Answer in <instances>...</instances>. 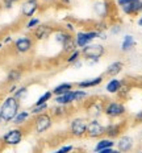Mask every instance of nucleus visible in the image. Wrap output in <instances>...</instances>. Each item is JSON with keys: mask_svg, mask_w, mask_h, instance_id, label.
<instances>
[{"mask_svg": "<svg viewBox=\"0 0 142 153\" xmlns=\"http://www.w3.org/2000/svg\"><path fill=\"white\" fill-rule=\"evenodd\" d=\"M40 24H41V21L38 17H32V19H28V23L25 24V28H26L28 30H33V29H36Z\"/></svg>", "mask_w": 142, "mask_h": 153, "instance_id": "nucleus-32", "label": "nucleus"}, {"mask_svg": "<svg viewBox=\"0 0 142 153\" xmlns=\"http://www.w3.org/2000/svg\"><path fill=\"white\" fill-rule=\"evenodd\" d=\"M74 83H68V82H63V83H59L58 86H55L54 88L52 90L53 95L54 97H58V95H63L66 92H70L74 90Z\"/></svg>", "mask_w": 142, "mask_h": 153, "instance_id": "nucleus-21", "label": "nucleus"}, {"mask_svg": "<svg viewBox=\"0 0 142 153\" xmlns=\"http://www.w3.org/2000/svg\"><path fill=\"white\" fill-rule=\"evenodd\" d=\"M134 122H135V124H142V110H141V111H138V112L135 114V116H134Z\"/></svg>", "mask_w": 142, "mask_h": 153, "instance_id": "nucleus-37", "label": "nucleus"}, {"mask_svg": "<svg viewBox=\"0 0 142 153\" xmlns=\"http://www.w3.org/2000/svg\"><path fill=\"white\" fill-rule=\"evenodd\" d=\"M1 48H3V42H0V50H1Z\"/></svg>", "mask_w": 142, "mask_h": 153, "instance_id": "nucleus-45", "label": "nucleus"}, {"mask_svg": "<svg viewBox=\"0 0 142 153\" xmlns=\"http://www.w3.org/2000/svg\"><path fill=\"white\" fill-rule=\"evenodd\" d=\"M12 95H13L16 99H18V100L21 102V99H24V98L28 95V87H26V86H21V87H17V88H16V91H15Z\"/></svg>", "mask_w": 142, "mask_h": 153, "instance_id": "nucleus-30", "label": "nucleus"}, {"mask_svg": "<svg viewBox=\"0 0 142 153\" xmlns=\"http://www.w3.org/2000/svg\"><path fill=\"white\" fill-rule=\"evenodd\" d=\"M112 152H113V148H110V149H102V151H99L96 153H112Z\"/></svg>", "mask_w": 142, "mask_h": 153, "instance_id": "nucleus-40", "label": "nucleus"}, {"mask_svg": "<svg viewBox=\"0 0 142 153\" xmlns=\"http://www.w3.org/2000/svg\"><path fill=\"white\" fill-rule=\"evenodd\" d=\"M47 111H49V103H46V104H40V106H33V107H32V110H30V115L36 116V115L47 112Z\"/></svg>", "mask_w": 142, "mask_h": 153, "instance_id": "nucleus-29", "label": "nucleus"}, {"mask_svg": "<svg viewBox=\"0 0 142 153\" xmlns=\"http://www.w3.org/2000/svg\"><path fill=\"white\" fill-rule=\"evenodd\" d=\"M21 78H23V70L15 68V69H11L8 71L5 82H7L8 85H16L18 81H21Z\"/></svg>", "mask_w": 142, "mask_h": 153, "instance_id": "nucleus-19", "label": "nucleus"}, {"mask_svg": "<svg viewBox=\"0 0 142 153\" xmlns=\"http://www.w3.org/2000/svg\"><path fill=\"white\" fill-rule=\"evenodd\" d=\"M24 136H25V131L21 127H13V128L8 129L3 135L1 143L5 146H17L18 144H21Z\"/></svg>", "mask_w": 142, "mask_h": 153, "instance_id": "nucleus-4", "label": "nucleus"}, {"mask_svg": "<svg viewBox=\"0 0 142 153\" xmlns=\"http://www.w3.org/2000/svg\"><path fill=\"white\" fill-rule=\"evenodd\" d=\"M121 9H122V12H124L125 15L134 16V15L142 12V0H140V1H135V3H133V4L124 5V7H121Z\"/></svg>", "mask_w": 142, "mask_h": 153, "instance_id": "nucleus-20", "label": "nucleus"}, {"mask_svg": "<svg viewBox=\"0 0 142 153\" xmlns=\"http://www.w3.org/2000/svg\"><path fill=\"white\" fill-rule=\"evenodd\" d=\"M93 9L96 11V13H97L99 17L104 19V17H107V16H108L110 7H109V3L108 1H102V3H97V4H95Z\"/></svg>", "mask_w": 142, "mask_h": 153, "instance_id": "nucleus-26", "label": "nucleus"}, {"mask_svg": "<svg viewBox=\"0 0 142 153\" xmlns=\"http://www.w3.org/2000/svg\"><path fill=\"white\" fill-rule=\"evenodd\" d=\"M137 153H142V151H140V152H137Z\"/></svg>", "mask_w": 142, "mask_h": 153, "instance_id": "nucleus-47", "label": "nucleus"}, {"mask_svg": "<svg viewBox=\"0 0 142 153\" xmlns=\"http://www.w3.org/2000/svg\"><path fill=\"white\" fill-rule=\"evenodd\" d=\"M74 151V146L72 145H62L61 148H58L57 151L52 152V153H71Z\"/></svg>", "mask_w": 142, "mask_h": 153, "instance_id": "nucleus-34", "label": "nucleus"}, {"mask_svg": "<svg viewBox=\"0 0 142 153\" xmlns=\"http://www.w3.org/2000/svg\"><path fill=\"white\" fill-rule=\"evenodd\" d=\"M71 153H84V152H82V151H72Z\"/></svg>", "mask_w": 142, "mask_h": 153, "instance_id": "nucleus-43", "label": "nucleus"}, {"mask_svg": "<svg viewBox=\"0 0 142 153\" xmlns=\"http://www.w3.org/2000/svg\"><path fill=\"white\" fill-rule=\"evenodd\" d=\"M80 54L90 63H95L105 54V48L102 44H90L80 50Z\"/></svg>", "mask_w": 142, "mask_h": 153, "instance_id": "nucleus-3", "label": "nucleus"}, {"mask_svg": "<svg viewBox=\"0 0 142 153\" xmlns=\"http://www.w3.org/2000/svg\"><path fill=\"white\" fill-rule=\"evenodd\" d=\"M100 33L102 32H97V30H79L77 32V34H75V42H77V46L78 48H82L83 49L84 46L90 45V44H92L93 40H96V38H100Z\"/></svg>", "mask_w": 142, "mask_h": 153, "instance_id": "nucleus-7", "label": "nucleus"}, {"mask_svg": "<svg viewBox=\"0 0 142 153\" xmlns=\"http://www.w3.org/2000/svg\"><path fill=\"white\" fill-rule=\"evenodd\" d=\"M122 132V124L121 123H110L105 127V133L104 136L108 139H116V137H120Z\"/></svg>", "mask_w": 142, "mask_h": 153, "instance_id": "nucleus-13", "label": "nucleus"}, {"mask_svg": "<svg viewBox=\"0 0 142 153\" xmlns=\"http://www.w3.org/2000/svg\"><path fill=\"white\" fill-rule=\"evenodd\" d=\"M122 69H124V62H121V61H115V62L110 63L108 68H107L105 73H104V75L110 76V78H115L116 75L120 74V73L122 71Z\"/></svg>", "mask_w": 142, "mask_h": 153, "instance_id": "nucleus-17", "label": "nucleus"}, {"mask_svg": "<svg viewBox=\"0 0 142 153\" xmlns=\"http://www.w3.org/2000/svg\"><path fill=\"white\" fill-rule=\"evenodd\" d=\"M121 86H122V81H120L117 78H110L105 86V90L109 94H118V91L121 90Z\"/></svg>", "mask_w": 142, "mask_h": 153, "instance_id": "nucleus-25", "label": "nucleus"}, {"mask_svg": "<svg viewBox=\"0 0 142 153\" xmlns=\"http://www.w3.org/2000/svg\"><path fill=\"white\" fill-rule=\"evenodd\" d=\"M20 100L16 99L13 95H9L5 98L0 104V116L3 119V123H12V120L20 111Z\"/></svg>", "mask_w": 142, "mask_h": 153, "instance_id": "nucleus-1", "label": "nucleus"}, {"mask_svg": "<svg viewBox=\"0 0 142 153\" xmlns=\"http://www.w3.org/2000/svg\"><path fill=\"white\" fill-rule=\"evenodd\" d=\"M53 98V92L52 91H45L42 95L34 102V106H40V104H46L49 103V100H52Z\"/></svg>", "mask_w": 142, "mask_h": 153, "instance_id": "nucleus-27", "label": "nucleus"}, {"mask_svg": "<svg viewBox=\"0 0 142 153\" xmlns=\"http://www.w3.org/2000/svg\"><path fill=\"white\" fill-rule=\"evenodd\" d=\"M53 123H54V117L47 111V112L36 115V116L33 117L32 129H33V132L36 133V135H43V133L47 132V131L53 127Z\"/></svg>", "mask_w": 142, "mask_h": 153, "instance_id": "nucleus-2", "label": "nucleus"}, {"mask_svg": "<svg viewBox=\"0 0 142 153\" xmlns=\"http://www.w3.org/2000/svg\"><path fill=\"white\" fill-rule=\"evenodd\" d=\"M34 46V40L32 36H20L13 41V49L17 54H26L32 52Z\"/></svg>", "mask_w": 142, "mask_h": 153, "instance_id": "nucleus-8", "label": "nucleus"}, {"mask_svg": "<svg viewBox=\"0 0 142 153\" xmlns=\"http://www.w3.org/2000/svg\"><path fill=\"white\" fill-rule=\"evenodd\" d=\"M55 104H59V106H70V104L75 103V97H74V90L70 92H66L63 95H58V97L54 98Z\"/></svg>", "mask_w": 142, "mask_h": 153, "instance_id": "nucleus-16", "label": "nucleus"}, {"mask_svg": "<svg viewBox=\"0 0 142 153\" xmlns=\"http://www.w3.org/2000/svg\"><path fill=\"white\" fill-rule=\"evenodd\" d=\"M126 114V107L122 102L108 100L104 103V115L109 119H118Z\"/></svg>", "mask_w": 142, "mask_h": 153, "instance_id": "nucleus-5", "label": "nucleus"}, {"mask_svg": "<svg viewBox=\"0 0 142 153\" xmlns=\"http://www.w3.org/2000/svg\"><path fill=\"white\" fill-rule=\"evenodd\" d=\"M112 153H121V152L117 151V149H113V152H112Z\"/></svg>", "mask_w": 142, "mask_h": 153, "instance_id": "nucleus-44", "label": "nucleus"}, {"mask_svg": "<svg viewBox=\"0 0 142 153\" xmlns=\"http://www.w3.org/2000/svg\"><path fill=\"white\" fill-rule=\"evenodd\" d=\"M105 133V127L100 123L99 119H91L87 124L86 136L90 139H102Z\"/></svg>", "mask_w": 142, "mask_h": 153, "instance_id": "nucleus-9", "label": "nucleus"}, {"mask_svg": "<svg viewBox=\"0 0 142 153\" xmlns=\"http://www.w3.org/2000/svg\"><path fill=\"white\" fill-rule=\"evenodd\" d=\"M80 56H82V54H80V50H78V49H77V50H74V52L70 53V54L67 56V58H66V62L70 63V65H74L75 62H78V61H79Z\"/></svg>", "mask_w": 142, "mask_h": 153, "instance_id": "nucleus-31", "label": "nucleus"}, {"mask_svg": "<svg viewBox=\"0 0 142 153\" xmlns=\"http://www.w3.org/2000/svg\"><path fill=\"white\" fill-rule=\"evenodd\" d=\"M40 1H43V3H47V4H50V3H54L57 0H40Z\"/></svg>", "mask_w": 142, "mask_h": 153, "instance_id": "nucleus-41", "label": "nucleus"}, {"mask_svg": "<svg viewBox=\"0 0 142 153\" xmlns=\"http://www.w3.org/2000/svg\"><path fill=\"white\" fill-rule=\"evenodd\" d=\"M41 7L40 0H24L21 3V16L25 19H32L34 17L36 12Z\"/></svg>", "mask_w": 142, "mask_h": 153, "instance_id": "nucleus-10", "label": "nucleus"}, {"mask_svg": "<svg viewBox=\"0 0 142 153\" xmlns=\"http://www.w3.org/2000/svg\"><path fill=\"white\" fill-rule=\"evenodd\" d=\"M29 119H30V111H28V110L18 111V114L15 116L12 123H13L16 127H23L29 122Z\"/></svg>", "mask_w": 142, "mask_h": 153, "instance_id": "nucleus-18", "label": "nucleus"}, {"mask_svg": "<svg viewBox=\"0 0 142 153\" xmlns=\"http://www.w3.org/2000/svg\"><path fill=\"white\" fill-rule=\"evenodd\" d=\"M138 25H140V27H142V16L140 19H138Z\"/></svg>", "mask_w": 142, "mask_h": 153, "instance_id": "nucleus-42", "label": "nucleus"}, {"mask_svg": "<svg viewBox=\"0 0 142 153\" xmlns=\"http://www.w3.org/2000/svg\"><path fill=\"white\" fill-rule=\"evenodd\" d=\"M11 42H13V38L11 36H7L4 40H3V45H4V44H11Z\"/></svg>", "mask_w": 142, "mask_h": 153, "instance_id": "nucleus-39", "label": "nucleus"}, {"mask_svg": "<svg viewBox=\"0 0 142 153\" xmlns=\"http://www.w3.org/2000/svg\"><path fill=\"white\" fill-rule=\"evenodd\" d=\"M135 1H140V0H117V4L120 7H124V5H128V4H133Z\"/></svg>", "mask_w": 142, "mask_h": 153, "instance_id": "nucleus-36", "label": "nucleus"}, {"mask_svg": "<svg viewBox=\"0 0 142 153\" xmlns=\"http://www.w3.org/2000/svg\"><path fill=\"white\" fill-rule=\"evenodd\" d=\"M104 81V75H97L95 78L91 79H84V81L78 82L77 86L82 90H86V88H91V87H97L99 85H102Z\"/></svg>", "mask_w": 142, "mask_h": 153, "instance_id": "nucleus-15", "label": "nucleus"}, {"mask_svg": "<svg viewBox=\"0 0 142 153\" xmlns=\"http://www.w3.org/2000/svg\"><path fill=\"white\" fill-rule=\"evenodd\" d=\"M17 1H20V0H1V5L5 9H11V8H13V5Z\"/></svg>", "mask_w": 142, "mask_h": 153, "instance_id": "nucleus-35", "label": "nucleus"}, {"mask_svg": "<svg viewBox=\"0 0 142 153\" xmlns=\"http://www.w3.org/2000/svg\"><path fill=\"white\" fill-rule=\"evenodd\" d=\"M3 123V119H1V116H0V124H1Z\"/></svg>", "mask_w": 142, "mask_h": 153, "instance_id": "nucleus-46", "label": "nucleus"}, {"mask_svg": "<svg viewBox=\"0 0 142 153\" xmlns=\"http://www.w3.org/2000/svg\"><path fill=\"white\" fill-rule=\"evenodd\" d=\"M88 119L84 116H77L70 122V133L72 137L82 139L86 136Z\"/></svg>", "mask_w": 142, "mask_h": 153, "instance_id": "nucleus-6", "label": "nucleus"}, {"mask_svg": "<svg viewBox=\"0 0 142 153\" xmlns=\"http://www.w3.org/2000/svg\"><path fill=\"white\" fill-rule=\"evenodd\" d=\"M74 97H75V103H77V102L84 100L88 97V94H87V91L82 90V88H78V90H74Z\"/></svg>", "mask_w": 142, "mask_h": 153, "instance_id": "nucleus-33", "label": "nucleus"}, {"mask_svg": "<svg viewBox=\"0 0 142 153\" xmlns=\"http://www.w3.org/2000/svg\"><path fill=\"white\" fill-rule=\"evenodd\" d=\"M116 143L113 141L112 139H108V137H102L99 139V141L96 143V145H95L93 148V152H99L102 151V149H110V148H115Z\"/></svg>", "mask_w": 142, "mask_h": 153, "instance_id": "nucleus-22", "label": "nucleus"}, {"mask_svg": "<svg viewBox=\"0 0 142 153\" xmlns=\"http://www.w3.org/2000/svg\"><path fill=\"white\" fill-rule=\"evenodd\" d=\"M54 33V28L49 24H40L36 29H33V40L45 41Z\"/></svg>", "mask_w": 142, "mask_h": 153, "instance_id": "nucleus-11", "label": "nucleus"}, {"mask_svg": "<svg viewBox=\"0 0 142 153\" xmlns=\"http://www.w3.org/2000/svg\"><path fill=\"white\" fill-rule=\"evenodd\" d=\"M87 112L93 117V119H97L99 116H102L104 114V103L102 100H93L90 103V106L87 108Z\"/></svg>", "mask_w": 142, "mask_h": 153, "instance_id": "nucleus-14", "label": "nucleus"}, {"mask_svg": "<svg viewBox=\"0 0 142 153\" xmlns=\"http://www.w3.org/2000/svg\"><path fill=\"white\" fill-rule=\"evenodd\" d=\"M120 30H121V27H120V25H112V28H110V32H112L113 34L120 33Z\"/></svg>", "mask_w": 142, "mask_h": 153, "instance_id": "nucleus-38", "label": "nucleus"}, {"mask_svg": "<svg viewBox=\"0 0 142 153\" xmlns=\"http://www.w3.org/2000/svg\"><path fill=\"white\" fill-rule=\"evenodd\" d=\"M117 145V151H120L121 153H128L133 149L134 146V140L130 137V136H121L118 139V141L116 143Z\"/></svg>", "mask_w": 142, "mask_h": 153, "instance_id": "nucleus-12", "label": "nucleus"}, {"mask_svg": "<svg viewBox=\"0 0 142 153\" xmlns=\"http://www.w3.org/2000/svg\"><path fill=\"white\" fill-rule=\"evenodd\" d=\"M50 114H52L53 117H61V116H65V115L67 114V110L65 108V106H59V104H57L55 107L52 108Z\"/></svg>", "mask_w": 142, "mask_h": 153, "instance_id": "nucleus-28", "label": "nucleus"}, {"mask_svg": "<svg viewBox=\"0 0 142 153\" xmlns=\"http://www.w3.org/2000/svg\"><path fill=\"white\" fill-rule=\"evenodd\" d=\"M61 46H62V52L66 53V54H70V53L74 52V50L78 49L77 42H75V37L72 36V34H70V36L66 38L65 42H63Z\"/></svg>", "mask_w": 142, "mask_h": 153, "instance_id": "nucleus-23", "label": "nucleus"}, {"mask_svg": "<svg viewBox=\"0 0 142 153\" xmlns=\"http://www.w3.org/2000/svg\"><path fill=\"white\" fill-rule=\"evenodd\" d=\"M134 46H135L134 36H132V34H125L124 38H122V42H121V52L128 53V52H130Z\"/></svg>", "mask_w": 142, "mask_h": 153, "instance_id": "nucleus-24", "label": "nucleus"}]
</instances>
